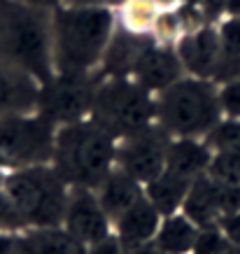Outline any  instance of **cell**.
<instances>
[{"mask_svg": "<svg viewBox=\"0 0 240 254\" xmlns=\"http://www.w3.org/2000/svg\"><path fill=\"white\" fill-rule=\"evenodd\" d=\"M115 26L117 14L110 7H56L52 12L54 72H96L115 33Z\"/></svg>", "mask_w": 240, "mask_h": 254, "instance_id": "6da1fadb", "label": "cell"}, {"mask_svg": "<svg viewBox=\"0 0 240 254\" xmlns=\"http://www.w3.org/2000/svg\"><path fill=\"white\" fill-rule=\"evenodd\" d=\"M0 59L42 84L54 75L52 12L21 0H0Z\"/></svg>", "mask_w": 240, "mask_h": 254, "instance_id": "7a4b0ae2", "label": "cell"}, {"mask_svg": "<svg viewBox=\"0 0 240 254\" xmlns=\"http://www.w3.org/2000/svg\"><path fill=\"white\" fill-rule=\"evenodd\" d=\"M52 166L68 187L98 189L117 166V140L89 117L59 126Z\"/></svg>", "mask_w": 240, "mask_h": 254, "instance_id": "3957f363", "label": "cell"}, {"mask_svg": "<svg viewBox=\"0 0 240 254\" xmlns=\"http://www.w3.org/2000/svg\"><path fill=\"white\" fill-rule=\"evenodd\" d=\"M224 119L219 84L212 79L186 77L163 89L156 98V124L173 138H205Z\"/></svg>", "mask_w": 240, "mask_h": 254, "instance_id": "277c9868", "label": "cell"}, {"mask_svg": "<svg viewBox=\"0 0 240 254\" xmlns=\"http://www.w3.org/2000/svg\"><path fill=\"white\" fill-rule=\"evenodd\" d=\"M2 193L19 212L26 229L63 226L70 187L52 163L23 166L5 175Z\"/></svg>", "mask_w": 240, "mask_h": 254, "instance_id": "5b68a950", "label": "cell"}, {"mask_svg": "<svg viewBox=\"0 0 240 254\" xmlns=\"http://www.w3.org/2000/svg\"><path fill=\"white\" fill-rule=\"evenodd\" d=\"M89 119L121 140L156 122V98L133 77H101Z\"/></svg>", "mask_w": 240, "mask_h": 254, "instance_id": "8992f818", "label": "cell"}, {"mask_svg": "<svg viewBox=\"0 0 240 254\" xmlns=\"http://www.w3.org/2000/svg\"><path fill=\"white\" fill-rule=\"evenodd\" d=\"M59 126L40 112L0 117V156L16 168L52 163Z\"/></svg>", "mask_w": 240, "mask_h": 254, "instance_id": "52a82bcc", "label": "cell"}, {"mask_svg": "<svg viewBox=\"0 0 240 254\" xmlns=\"http://www.w3.org/2000/svg\"><path fill=\"white\" fill-rule=\"evenodd\" d=\"M101 77V72H86V75L54 72L47 82L40 84L38 112L56 126L86 119L91 115L93 96Z\"/></svg>", "mask_w": 240, "mask_h": 254, "instance_id": "ba28073f", "label": "cell"}, {"mask_svg": "<svg viewBox=\"0 0 240 254\" xmlns=\"http://www.w3.org/2000/svg\"><path fill=\"white\" fill-rule=\"evenodd\" d=\"M173 135L161 124H149L145 128L117 140V168L135 177L145 187L166 170Z\"/></svg>", "mask_w": 240, "mask_h": 254, "instance_id": "9c48e42d", "label": "cell"}, {"mask_svg": "<svg viewBox=\"0 0 240 254\" xmlns=\"http://www.w3.org/2000/svg\"><path fill=\"white\" fill-rule=\"evenodd\" d=\"M63 229L70 236H75L79 243H84L86 247H91L112 236L110 233L112 222H110L108 212L103 210L96 189L70 187L65 217H63Z\"/></svg>", "mask_w": 240, "mask_h": 254, "instance_id": "30bf717a", "label": "cell"}, {"mask_svg": "<svg viewBox=\"0 0 240 254\" xmlns=\"http://www.w3.org/2000/svg\"><path fill=\"white\" fill-rule=\"evenodd\" d=\"M152 33L133 31L126 23L117 19L115 33L108 42V49L101 61V75L103 77H131L140 56L147 52V47L154 42Z\"/></svg>", "mask_w": 240, "mask_h": 254, "instance_id": "8fae6325", "label": "cell"}, {"mask_svg": "<svg viewBox=\"0 0 240 254\" xmlns=\"http://www.w3.org/2000/svg\"><path fill=\"white\" fill-rule=\"evenodd\" d=\"M184 72V65L180 61L178 49L171 45V42H159L154 40L152 45L147 47V52L140 56L138 65L133 70L131 77L142 84L147 91L152 93H161L163 89H168L171 84H175L178 79H182Z\"/></svg>", "mask_w": 240, "mask_h": 254, "instance_id": "7c38bea8", "label": "cell"}, {"mask_svg": "<svg viewBox=\"0 0 240 254\" xmlns=\"http://www.w3.org/2000/svg\"><path fill=\"white\" fill-rule=\"evenodd\" d=\"M175 49H178V56L182 65H184L186 75L215 82V70H217V61H219L217 26L205 23V26H198L194 31L184 33L178 40Z\"/></svg>", "mask_w": 240, "mask_h": 254, "instance_id": "4fadbf2b", "label": "cell"}, {"mask_svg": "<svg viewBox=\"0 0 240 254\" xmlns=\"http://www.w3.org/2000/svg\"><path fill=\"white\" fill-rule=\"evenodd\" d=\"M40 82L26 70L0 59V117L38 112Z\"/></svg>", "mask_w": 240, "mask_h": 254, "instance_id": "5bb4252c", "label": "cell"}, {"mask_svg": "<svg viewBox=\"0 0 240 254\" xmlns=\"http://www.w3.org/2000/svg\"><path fill=\"white\" fill-rule=\"evenodd\" d=\"M212 154L215 152L201 138H173L166 170L186 182H196L198 177L208 175Z\"/></svg>", "mask_w": 240, "mask_h": 254, "instance_id": "9a60e30c", "label": "cell"}, {"mask_svg": "<svg viewBox=\"0 0 240 254\" xmlns=\"http://www.w3.org/2000/svg\"><path fill=\"white\" fill-rule=\"evenodd\" d=\"M96 193H98V200H101L103 210L108 212L110 222L115 224L126 210L131 208V205H135L145 196V187L140 185L135 177H131L128 173H124L121 168L115 166L112 173L96 189Z\"/></svg>", "mask_w": 240, "mask_h": 254, "instance_id": "2e32d148", "label": "cell"}, {"mask_svg": "<svg viewBox=\"0 0 240 254\" xmlns=\"http://www.w3.org/2000/svg\"><path fill=\"white\" fill-rule=\"evenodd\" d=\"M163 215L154 208V203L142 196V198L131 205L124 215L115 222V236L121 245L131 243H142V240H154L156 231L161 226Z\"/></svg>", "mask_w": 240, "mask_h": 254, "instance_id": "e0dca14e", "label": "cell"}, {"mask_svg": "<svg viewBox=\"0 0 240 254\" xmlns=\"http://www.w3.org/2000/svg\"><path fill=\"white\" fill-rule=\"evenodd\" d=\"M19 254H86L89 247L70 236L63 226L56 229H28L19 236L16 250Z\"/></svg>", "mask_w": 240, "mask_h": 254, "instance_id": "ac0fdd59", "label": "cell"}, {"mask_svg": "<svg viewBox=\"0 0 240 254\" xmlns=\"http://www.w3.org/2000/svg\"><path fill=\"white\" fill-rule=\"evenodd\" d=\"M184 212L196 226H212L222 217V205H219V187L210 175L198 177L182 205Z\"/></svg>", "mask_w": 240, "mask_h": 254, "instance_id": "d6986e66", "label": "cell"}, {"mask_svg": "<svg viewBox=\"0 0 240 254\" xmlns=\"http://www.w3.org/2000/svg\"><path fill=\"white\" fill-rule=\"evenodd\" d=\"M219 31V61L215 82L224 84L240 79V16H224L217 23Z\"/></svg>", "mask_w": 240, "mask_h": 254, "instance_id": "ffe728a7", "label": "cell"}, {"mask_svg": "<svg viewBox=\"0 0 240 254\" xmlns=\"http://www.w3.org/2000/svg\"><path fill=\"white\" fill-rule=\"evenodd\" d=\"M198 229L189 217L180 210L175 215H168L161 219V226L156 231V245L161 254H191L198 236Z\"/></svg>", "mask_w": 240, "mask_h": 254, "instance_id": "44dd1931", "label": "cell"}, {"mask_svg": "<svg viewBox=\"0 0 240 254\" xmlns=\"http://www.w3.org/2000/svg\"><path fill=\"white\" fill-rule=\"evenodd\" d=\"M191 185H194V182H186L182 177L163 170L159 177H154L152 182L145 185V196L154 203V208L159 210L163 217H168V215H175V212L182 210Z\"/></svg>", "mask_w": 240, "mask_h": 254, "instance_id": "7402d4cb", "label": "cell"}, {"mask_svg": "<svg viewBox=\"0 0 240 254\" xmlns=\"http://www.w3.org/2000/svg\"><path fill=\"white\" fill-rule=\"evenodd\" d=\"M205 142L212 152H231L240 154V119L224 117L222 122L205 135Z\"/></svg>", "mask_w": 240, "mask_h": 254, "instance_id": "603a6c76", "label": "cell"}, {"mask_svg": "<svg viewBox=\"0 0 240 254\" xmlns=\"http://www.w3.org/2000/svg\"><path fill=\"white\" fill-rule=\"evenodd\" d=\"M208 175L222 185L240 187V154L231 152H215L210 161Z\"/></svg>", "mask_w": 240, "mask_h": 254, "instance_id": "cb8c5ba5", "label": "cell"}, {"mask_svg": "<svg viewBox=\"0 0 240 254\" xmlns=\"http://www.w3.org/2000/svg\"><path fill=\"white\" fill-rule=\"evenodd\" d=\"M229 247H231V243L224 236V231L219 229L217 224H212V226H201L198 229L191 254H222Z\"/></svg>", "mask_w": 240, "mask_h": 254, "instance_id": "d4e9b609", "label": "cell"}, {"mask_svg": "<svg viewBox=\"0 0 240 254\" xmlns=\"http://www.w3.org/2000/svg\"><path fill=\"white\" fill-rule=\"evenodd\" d=\"M219 100H222L224 117L240 119V79H231V82L219 84Z\"/></svg>", "mask_w": 240, "mask_h": 254, "instance_id": "484cf974", "label": "cell"}, {"mask_svg": "<svg viewBox=\"0 0 240 254\" xmlns=\"http://www.w3.org/2000/svg\"><path fill=\"white\" fill-rule=\"evenodd\" d=\"M217 226L224 231V236L229 238V243L236 247H240V210L229 212L217 222Z\"/></svg>", "mask_w": 240, "mask_h": 254, "instance_id": "4316f807", "label": "cell"}, {"mask_svg": "<svg viewBox=\"0 0 240 254\" xmlns=\"http://www.w3.org/2000/svg\"><path fill=\"white\" fill-rule=\"evenodd\" d=\"M86 254H124V247H121V243L117 240V236H110V238L91 245Z\"/></svg>", "mask_w": 240, "mask_h": 254, "instance_id": "83f0119b", "label": "cell"}, {"mask_svg": "<svg viewBox=\"0 0 240 254\" xmlns=\"http://www.w3.org/2000/svg\"><path fill=\"white\" fill-rule=\"evenodd\" d=\"M126 0H63V5H75V7H110L115 9L124 5Z\"/></svg>", "mask_w": 240, "mask_h": 254, "instance_id": "f1b7e54d", "label": "cell"}, {"mask_svg": "<svg viewBox=\"0 0 240 254\" xmlns=\"http://www.w3.org/2000/svg\"><path fill=\"white\" fill-rule=\"evenodd\" d=\"M121 247H124V254H161L156 240H142V243H131Z\"/></svg>", "mask_w": 240, "mask_h": 254, "instance_id": "f546056e", "label": "cell"}, {"mask_svg": "<svg viewBox=\"0 0 240 254\" xmlns=\"http://www.w3.org/2000/svg\"><path fill=\"white\" fill-rule=\"evenodd\" d=\"M16 236L9 231H0V254H14L16 250Z\"/></svg>", "mask_w": 240, "mask_h": 254, "instance_id": "4dcf8cb0", "label": "cell"}, {"mask_svg": "<svg viewBox=\"0 0 240 254\" xmlns=\"http://www.w3.org/2000/svg\"><path fill=\"white\" fill-rule=\"evenodd\" d=\"M26 5H33V7H42V9H49V12H54L56 7H61L63 0H21Z\"/></svg>", "mask_w": 240, "mask_h": 254, "instance_id": "1f68e13d", "label": "cell"}, {"mask_svg": "<svg viewBox=\"0 0 240 254\" xmlns=\"http://www.w3.org/2000/svg\"><path fill=\"white\" fill-rule=\"evenodd\" d=\"M224 16H240V0H226Z\"/></svg>", "mask_w": 240, "mask_h": 254, "instance_id": "d6a6232c", "label": "cell"}, {"mask_svg": "<svg viewBox=\"0 0 240 254\" xmlns=\"http://www.w3.org/2000/svg\"><path fill=\"white\" fill-rule=\"evenodd\" d=\"M152 2H154L156 7H171V5H175L178 0H152Z\"/></svg>", "mask_w": 240, "mask_h": 254, "instance_id": "836d02e7", "label": "cell"}, {"mask_svg": "<svg viewBox=\"0 0 240 254\" xmlns=\"http://www.w3.org/2000/svg\"><path fill=\"white\" fill-rule=\"evenodd\" d=\"M222 254H240V247H236V245H231L229 250H224Z\"/></svg>", "mask_w": 240, "mask_h": 254, "instance_id": "e575fe53", "label": "cell"}, {"mask_svg": "<svg viewBox=\"0 0 240 254\" xmlns=\"http://www.w3.org/2000/svg\"><path fill=\"white\" fill-rule=\"evenodd\" d=\"M2 182H5V177H2V175H0V189H2Z\"/></svg>", "mask_w": 240, "mask_h": 254, "instance_id": "d590c367", "label": "cell"}]
</instances>
